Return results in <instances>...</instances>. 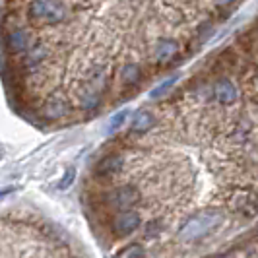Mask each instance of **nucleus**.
I'll return each mask as SVG.
<instances>
[{"mask_svg": "<svg viewBox=\"0 0 258 258\" xmlns=\"http://www.w3.org/2000/svg\"><path fill=\"white\" fill-rule=\"evenodd\" d=\"M245 0H0V70L41 122L95 115L188 60Z\"/></svg>", "mask_w": 258, "mask_h": 258, "instance_id": "1", "label": "nucleus"}, {"mask_svg": "<svg viewBox=\"0 0 258 258\" xmlns=\"http://www.w3.org/2000/svg\"><path fill=\"white\" fill-rule=\"evenodd\" d=\"M220 218L221 216L218 212H202V214L194 216L192 220L186 221L179 235H181V239H184V241L198 239V237L206 235V233L216 225V220H220Z\"/></svg>", "mask_w": 258, "mask_h": 258, "instance_id": "2", "label": "nucleus"}, {"mask_svg": "<svg viewBox=\"0 0 258 258\" xmlns=\"http://www.w3.org/2000/svg\"><path fill=\"white\" fill-rule=\"evenodd\" d=\"M138 227H140V216L136 212H130V210L116 214L113 223H111V229L115 233V237H128L130 233H134Z\"/></svg>", "mask_w": 258, "mask_h": 258, "instance_id": "3", "label": "nucleus"}, {"mask_svg": "<svg viewBox=\"0 0 258 258\" xmlns=\"http://www.w3.org/2000/svg\"><path fill=\"white\" fill-rule=\"evenodd\" d=\"M109 204L116 210H126V208L134 206L138 200H140V194L138 190L134 188V186H130V184H122V186H118L115 188L113 192L109 194Z\"/></svg>", "mask_w": 258, "mask_h": 258, "instance_id": "4", "label": "nucleus"}, {"mask_svg": "<svg viewBox=\"0 0 258 258\" xmlns=\"http://www.w3.org/2000/svg\"><path fill=\"white\" fill-rule=\"evenodd\" d=\"M124 167V157L120 154H107L101 157L95 165V175L97 177H111L116 175L120 169Z\"/></svg>", "mask_w": 258, "mask_h": 258, "instance_id": "5", "label": "nucleus"}, {"mask_svg": "<svg viewBox=\"0 0 258 258\" xmlns=\"http://www.w3.org/2000/svg\"><path fill=\"white\" fill-rule=\"evenodd\" d=\"M118 258H146V250H144L142 245L132 243V245L124 246V248L118 252Z\"/></svg>", "mask_w": 258, "mask_h": 258, "instance_id": "6", "label": "nucleus"}, {"mask_svg": "<svg viewBox=\"0 0 258 258\" xmlns=\"http://www.w3.org/2000/svg\"><path fill=\"white\" fill-rule=\"evenodd\" d=\"M74 177H76V171H74L72 167L66 169L64 177H62V181L58 182V188H60V190H66V188L70 186V182L74 181Z\"/></svg>", "mask_w": 258, "mask_h": 258, "instance_id": "7", "label": "nucleus"}, {"mask_svg": "<svg viewBox=\"0 0 258 258\" xmlns=\"http://www.w3.org/2000/svg\"><path fill=\"white\" fill-rule=\"evenodd\" d=\"M126 115H128V113H126V111H122V113H118V115L113 118V122H111V132H115L118 126H122V124H124V120H126Z\"/></svg>", "mask_w": 258, "mask_h": 258, "instance_id": "8", "label": "nucleus"}, {"mask_svg": "<svg viewBox=\"0 0 258 258\" xmlns=\"http://www.w3.org/2000/svg\"><path fill=\"white\" fill-rule=\"evenodd\" d=\"M220 258H235V256H233V254H221Z\"/></svg>", "mask_w": 258, "mask_h": 258, "instance_id": "9", "label": "nucleus"}]
</instances>
